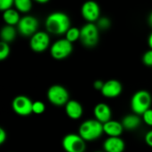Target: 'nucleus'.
<instances>
[{
	"label": "nucleus",
	"instance_id": "nucleus-17",
	"mask_svg": "<svg viewBox=\"0 0 152 152\" xmlns=\"http://www.w3.org/2000/svg\"><path fill=\"white\" fill-rule=\"evenodd\" d=\"M121 124L124 129L128 131H134L137 129L141 125V118L140 116L135 114H129L124 117L121 121Z\"/></svg>",
	"mask_w": 152,
	"mask_h": 152
},
{
	"label": "nucleus",
	"instance_id": "nucleus-5",
	"mask_svg": "<svg viewBox=\"0 0 152 152\" xmlns=\"http://www.w3.org/2000/svg\"><path fill=\"white\" fill-rule=\"evenodd\" d=\"M47 100L56 107L65 106L69 101L68 90L61 85H53L47 90Z\"/></svg>",
	"mask_w": 152,
	"mask_h": 152
},
{
	"label": "nucleus",
	"instance_id": "nucleus-1",
	"mask_svg": "<svg viewBox=\"0 0 152 152\" xmlns=\"http://www.w3.org/2000/svg\"><path fill=\"white\" fill-rule=\"evenodd\" d=\"M45 28L53 35H64L71 28L69 17L62 12L50 13L45 20Z\"/></svg>",
	"mask_w": 152,
	"mask_h": 152
},
{
	"label": "nucleus",
	"instance_id": "nucleus-23",
	"mask_svg": "<svg viewBox=\"0 0 152 152\" xmlns=\"http://www.w3.org/2000/svg\"><path fill=\"white\" fill-rule=\"evenodd\" d=\"M10 54V46L9 44L1 41L0 43V60H5Z\"/></svg>",
	"mask_w": 152,
	"mask_h": 152
},
{
	"label": "nucleus",
	"instance_id": "nucleus-13",
	"mask_svg": "<svg viewBox=\"0 0 152 152\" xmlns=\"http://www.w3.org/2000/svg\"><path fill=\"white\" fill-rule=\"evenodd\" d=\"M94 114L95 119L102 124H105L111 120V110L106 103H98L94 109Z\"/></svg>",
	"mask_w": 152,
	"mask_h": 152
},
{
	"label": "nucleus",
	"instance_id": "nucleus-2",
	"mask_svg": "<svg viewBox=\"0 0 152 152\" xmlns=\"http://www.w3.org/2000/svg\"><path fill=\"white\" fill-rule=\"evenodd\" d=\"M103 131V124L94 119H88L83 122L78 128V134L86 141H94L100 138Z\"/></svg>",
	"mask_w": 152,
	"mask_h": 152
},
{
	"label": "nucleus",
	"instance_id": "nucleus-30",
	"mask_svg": "<svg viewBox=\"0 0 152 152\" xmlns=\"http://www.w3.org/2000/svg\"><path fill=\"white\" fill-rule=\"evenodd\" d=\"M6 132L4 130V128H0V144H3L6 140Z\"/></svg>",
	"mask_w": 152,
	"mask_h": 152
},
{
	"label": "nucleus",
	"instance_id": "nucleus-32",
	"mask_svg": "<svg viewBox=\"0 0 152 152\" xmlns=\"http://www.w3.org/2000/svg\"><path fill=\"white\" fill-rule=\"evenodd\" d=\"M148 21H149V24L152 27V12L150 13L149 15V18H148Z\"/></svg>",
	"mask_w": 152,
	"mask_h": 152
},
{
	"label": "nucleus",
	"instance_id": "nucleus-28",
	"mask_svg": "<svg viewBox=\"0 0 152 152\" xmlns=\"http://www.w3.org/2000/svg\"><path fill=\"white\" fill-rule=\"evenodd\" d=\"M145 142L152 148V130L149 131L146 134H145Z\"/></svg>",
	"mask_w": 152,
	"mask_h": 152
},
{
	"label": "nucleus",
	"instance_id": "nucleus-10",
	"mask_svg": "<svg viewBox=\"0 0 152 152\" xmlns=\"http://www.w3.org/2000/svg\"><path fill=\"white\" fill-rule=\"evenodd\" d=\"M50 45V36L48 32L37 31L30 37L29 46L35 53H43Z\"/></svg>",
	"mask_w": 152,
	"mask_h": 152
},
{
	"label": "nucleus",
	"instance_id": "nucleus-9",
	"mask_svg": "<svg viewBox=\"0 0 152 152\" xmlns=\"http://www.w3.org/2000/svg\"><path fill=\"white\" fill-rule=\"evenodd\" d=\"M12 108L17 115L21 117L29 116L31 113H33V102L25 95L16 96L12 100Z\"/></svg>",
	"mask_w": 152,
	"mask_h": 152
},
{
	"label": "nucleus",
	"instance_id": "nucleus-27",
	"mask_svg": "<svg viewBox=\"0 0 152 152\" xmlns=\"http://www.w3.org/2000/svg\"><path fill=\"white\" fill-rule=\"evenodd\" d=\"M142 119L146 125H148L149 126H152V109L148 110L142 115Z\"/></svg>",
	"mask_w": 152,
	"mask_h": 152
},
{
	"label": "nucleus",
	"instance_id": "nucleus-6",
	"mask_svg": "<svg viewBox=\"0 0 152 152\" xmlns=\"http://www.w3.org/2000/svg\"><path fill=\"white\" fill-rule=\"evenodd\" d=\"M73 51V45L66 38L56 40L50 48L51 55L55 60H64L69 57Z\"/></svg>",
	"mask_w": 152,
	"mask_h": 152
},
{
	"label": "nucleus",
	"instance_id": "nucleus-3",
	"mask_svg": "<svg viewBox=\"0 0 152 152\" xmlns=\"http://www.w3.org/2000/svg\"><path fill=\"white\" fill-rule=\"evenodd\" d=\"M152 98L150 92L140 90L134 94L131 99V109L134 114L142 116L148 110L151 109Z\"/></svg>",
	"mask_w": 152,
	"mask_h": 152
},
{
	"label": "nucleus",
	"instance_id": "nucleus-26",
	"mask_svg": "<svg viewBox=\"0 0 152 152\" xmlns=\"http://www.w3.org/2000/svg\"><path fill=\"white\" fill-rule=\"evenodd\" d=\"M142 62L148 67H152V50L147 51L142 56Z\"/></svg>",
	"mask_w": 152,
	"mask_h": 152
},
{
	"label": "nucleus",
	"instance_id": "nucleus-15",
	"mask_svg": "<svg viewBox=\"0 0 152 152\" xmlns=\"http://www.w3.org/2000/svg\"><path fill=\"white\" fill-rule=\"evenodd\" d=\"M65 111L69 118L76 120L82 117L83 107L78 102L75 100H69V102L65 105Z\"/></svg>",
	"mask_w": 152,
	"mask_h": 152
},
{
	"label": "nucleus",
	"instance_id": "nucleus-4",
	"mask_svg": "<svg viewBox=\"0 0 152 152\" xmlns=\"http://www.w3.org/2000/svg\"><path fill=\"white\" fill-rule=\"evenodd\" d=\"M99 28L95 23H86L80 28V41L83 45L91 48L99 42Z\"/></svg>",
	"mask_w": 152,
	"mask_h": 152
},
{
	"label": "nucleus",
	"instance_id": "nucleus-25",
	"mask_svg": "<svg viewBox=\"0 0 152 152\" xmlns=\"http://www.w3.org/2000/svg\"><path fill=\"white\" fill-rule=\"evenodd\" d=\"M12 5H14V1H12V0H1L0 10L3 12H5L7 10L12 9Z\"/></svg>",
	"mask_w": 152,
	"mask_h": 152
},
{
	"label": "nucleus",
	"instance_id": "nucleus-11",
	"mask_svg": "<svg viewBox=\"0 0 152 152\" xmlns=\"http://www.w3.org/2000/svg\"><path fill=\"white\" fill-rule=\"evenodd\" d=\"M81 14L87 23H94L101 18V8L96 2L87 1L82 5Z\"/></svg>",
	"mask_w": 152,
	"mask_h": 152
},
{
	"label": "nucleus",
	"instance_id": "nucleus-33",
	"mask_svg": "<svg viewBox=\"0 0 152 152\" xmlns=\"http://www.w3.org/2000/svg\"><path fill=\"white\" fill-rule=\"evenodd\" d=\"M36 2L38 4H46V3H48V0H37Z\"/></svg>",
	"mask_w": 152,
	"mask_h": 152
},
{
	"label": "nucleus",
	"instance_id": "nucleus-8",
	"mask_svg": "<svg viewBox=\"0 0 152 152\" xmlns=\"http://www.w3.org/2000/svg\"><path fill=\"white\" fill-rule=\"evenodd\" d=\"M38 20L36 17L31 15H25L21 17L20 22L17 25L18 32L23 37H32L37 32Z\"/></svg>",
	"mask_w": 152,
	"mask_h": 152
},
{
	"label": "nucleus",
	"instance_id": "nucleus-7",
	"mask_svg": "<svg viewBox=\"0 0 152 152\" xmlns=\"http://www.w3.org/2000/svg\"><path fill=\"white\" fill-rule=\"evenodd\" d=\"M63 150L66 152H85L86 141L78 134H66L61 142Z\"/></svg>",
	"mask_w": 152,
	"mask_h": 152
},
{
	"label": "nucleus",
	"instance_id": "nucleus-12",
	"mask_svg": "<svg viewBox=\"0 0 152 152\" xmlns=\"http://www.w3.org/2000/svg\"><path fill=\"white\" fill-rule=\"evenodd\" d=\"M122 84L116 79H110L104 82V86L102 89V94L106 98H116L122 93Z\"/></svg>",
	"mask_w": 152,
	"mask_h": 152
},
{
	"label": "nucleus",
	"instance_id": "nucleus-16",
	"mask_svg": "<svg viewBox=\"0 0 152 152\" xmlns=\"http://www.w3.org/2000/svg\"><path fill=\"white\" fill-rule=\"evenodd\" d=\"M103 131L109 137H120L124 131V127L121 122L110 120L103 124Z\"/></svg>",
	"mask_w": 152,
	"mask_h": 152
},
{
	"label": "nucleus",
	"instance_id": "nucleus-21",
	"mask_svg": "<svg viewBox=\"0 0 152 152\" xmlns=\"http://www.w3.org/2000/svg\"><path fill=\"white\" fill-rule=\"evenodd\" d=\"M65 36H66L65 38L68 41H69L70 43L73 44L77 40L80 39V29L77 28H76V27H71L68 30V32L65 34Z\"/></svg>",
	"mask_w": 152,
	"mask_h": 152
},
{
	"label": "nucleus",
	"instance_id": "nucleus-22",
	"mask_svg": "<svg viewBox=\"0 0 152 152\" xmlns=\"http://www.w3.org/2000/svg\"><path fill=\"white\" fill-rule=\"evenodd\" d=\"M96 26L98 27L99 30H106L108 28H110V20L109 18H106V17H101L97 22L95 23Z\"/></svg>",
	"mask_w": 152,
	"mask_h": 152
},
{
	"label": "nucleus",
	"instance_id": "nucleus-34",
	"mask_svg": "<svg viewBox=\"0 0 152 152\" xmlns=\"http://www.w3.org/2000/svg\"><path fill=\"white\" fill-rule=\"evenodd\" d=\"M97 152H102V151H97Z\"/></svg>",
	"mask_w": 152,
	"mask_h": 152
},
{
	"label": "nucleus",
	"instance_id": "nucleus-20",
	"mask_svg": "<svg viewBox=\"0 0 152 152\" xmlns=\"http://www.w3.org/2000/svg\"><path fill=\"white\" fill-rule=\"evenodd\" d=\"M15 9L20 12H28L32 8V3L30 0H15L14 1Z\"/></svg>",
	"mask_w": 152,
	"mask_h": 152
},
{
	"label": "nucleus",
	"instance_id": "nucleus-24",
	"mask_svg": "<svg viewBox=\"0 0 152 152\" xmlns=\"http://www.w3.org/2000/svg\"><path fill=\"white\" fill-rule=\"evenodd\" d=\"M45 110V103L40 102V101H37L35 102H33V113L40 115L42 113H44Z\"/></svg>",
	"mask_w": 152,
	"mask_h": 152
},
{
	"label": "nucleus",
	"instance_id": "nucleus-31",
	"mask_svg": "<svg viewBox=\"0 0 152 152\" xmlns=\"http://www.w3.org/2000/svg\"><path fill=\"white\" fill-rule=\"evenodd\" d=\"M148 44H149L150 48L152 50V32L150 34V36H149V38H148Z\"/></svg>",
	"mask_w": 152,
	"mask_h": 152
},
{
	"label": "nucleus",
	"instance_id": "nucleus-29",
	"mask_svg": "<svg viewBox=\"0 0 152 152\" xmlns=\"http://www.w3.org/2000/svg\"><path fill=\"white\" fill-rule=\"evenodd\" d=\"M103 86H104V82H102V80H96V81H94V87L96 90H99V91H102Z\"/></svg>",
	"mask_w": 152,
	"mask_h": 152
},
{
	"label": "nucleus",
	"instance_id": "nucleus-18",
	"mask_svg": "<svg viewBox=\"0 0 152 152\" xmlns=\"http://www.w3.org/2000/svg\"><path fill=\"white\" fill-rule=\"evenodd\" d=\"M3 19H4V21L6 23V25L15 26V25H18V23L20 22L21 18L20 17L19 12L16 9L12 8L10 10L4 12Z\"/></svg>",
	"mask_w": 152,
	"mask_h": 152
},
{
	"label": "nucleus",
	"instance_id": "nucleus-19",
	"mask_svg": "<svg viewBox=\"0 0 152 152\" xmlns=\"http://www.w3.org/2000/svg\"><path fill=\"white\" fill-rule=\"evenodd\" d=\"M16 34L17 30L13 26L5 25L1 30V39L3 42L9 44L15 39Z\"/></svg>",
	"mask_w": 152,
	"mask_h": 152
},
{
	"label": "nucleus",
	"instance_id": "nucleus-14",
	"mask_svg": "<svg viewBox=\"0 0 152 152\" xmlns=\"http://www.w3.org/2000/svg\"><path fill=\"white\" fill-rule=\"evenodd\" d=\"M126 144L120 137H108L103 142L104 152H123Z\"/></svg>",
	"mask_w": 152,
	"mask_h": 152
}]
</instances>
